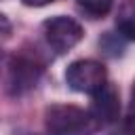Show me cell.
Listing matches in <instances>:
<instances>
[{"mask_svg": "<svg viewBox=\"0 0 135 135\" xmlns=\"http://www.w3.org/2000/svg\"><path fill=\"white\" fill-rule=\"evenodd\" d=\"M44 127L51 135H91L97 131V120L76 105H49L44 110Z\"/></svg>", "mask_w": 135, "mask_h": 135, "instance_id": "6da1fadb", "label": "cell"}, {"mask_svg": "<svg viewBox=\"0 0 135 135\" xmlns=\"http://www.w3.org/2000/svg\"><path fill=\"white\" fill-rule=\"evenodd\" d=\"M42 32H44V38H46L49 46L55 53H68V51H72L84 38L82 25L76 19L63 17V15L46 19L42 23Z\"/></svg>", "mask_w": 135, "mask_h": 135, "instance_id": "7a4b0ae2", "label": "cell"}, {"mask_svg": "<svg viewBox=\"0 0 135 135\" xmlns=\"http://www.w3.org/2000/svg\"><path fill=\"white\" fill-rule=\"evenodd\" d=\"M105 68L95 59H78L72 61L65 70V82L72 91L78 93H95L101 84H105Z\"/></svg>", "mask_w": 135, "mask_h": 135, "instance_id": "3957f363", "label": "cell"}, {"mask_svg": "<svg viewBox=\"0 0 135 135\" xmlns=\"http://www.w3.org/2000/svg\"><path fill=\"white\" fill-rule=\"evenodd\" d=\"M40 76L38 63H34L27 57H15L8 63V74H6V86L13 95H23L30 89L36 86Z\"/></svg>", "mask_w": 135, "mask_h": 135, "instance_id": "277c9868", "label": "cell"}, {"mask_svg": "<svg viewBox=\"0 0 135 135\" xmlns=\"http://www.w3.org/2000/svg\"><path fill=\"white\" fill-rule=\"evenodd\" d=\"M93 99H91V110L89 114L97 120V124H110L118 118L120 114V97H118V91L114 84L105 82L101 84L95 93H91Z\"/></svg>", "mask_w": 135, "mask_h": 135, "instance_id": "5b68a950", "label": "cell"}, {"mask_svg": "<svg viewBox=\"0 0 135 135\" xmlns=\"http://www.w3.org/2000/svg\"><path fill=\"white\" fill-rule=\"evenodd\" d=\"M116 27L124 38L135 40V0L120 2L118 13H116Z\"/></svg>", "mask_w": 135, "mask_h": 135, "instance_id": "8992f818", "label": "cell"}, {"mask_svg": "<svg viewBox=\"0 0 135 135\" xmlns=\"http://www.w3.org/2000/svg\"><path fill=\"white\" fill-rule=\"evenodd\" d=\"M112 2L114 0H78V8L82 13H86L89 17H93V19H99V17L110 13Z\"/></svg>", "mask_w": 135, "mask_h": 135, "instance_id": "52a82bcc", "label": "cell"}, {"mask_svg": "<svg viewBox=\"0 0 135 135\" xmlns=\"http://www.w3.org/2000/svg\"><path fill=\"white\" fill-rule=\"evenodd\" d=\"M11 32H13V25H11L8 17L0 13V44H4L11 38Z\"/></svg>", "mask_w": 135, "mask_h": 135, "instance_id": "ba28073f", "label": "cell"}, {"mask_svg": "<svg viewBox=\"0 0 135 135\" xmlns=\"http://www.w3.org/2000/svg\"><path fill=\"white\" fill-rule=\"evenodd\" d=\"M127 124L135 129V82L131 89V101H129V112H127Z\"/></svg>", "mask_w": 135, "mask_h": 135, "instance_id": "9c48e42d", "label": "cell"}, {"mask_svg": "<svg viewBox=\"0 0 135 135\" xmlns=\"http://www.w3.org/2000/svg\"><path fill=\"white\" fill-rule=\"evenodd\" d=\"M108 135H135V129H131L129 124H124V127H120L118 131H112V133H108Z\"/></svg>", "mask_w": 135, "mask_h": 135, "instance_id": "30bf717a", "label": "cell"}, {"mask_svg": "<svg viewBox=\"0 0 135 135\" xmlns=\"http://www.w3.org/2000/svg\"><path fill=\"white\" fill-rule=\"evenodd\" d=\"M25 6H46V4H51V2H55V0H21Z\"/></svg>", "mask_w": 135, "mask_h": 135, "instance_id": "8fae6325", "label": "cell"}]
</instances>
